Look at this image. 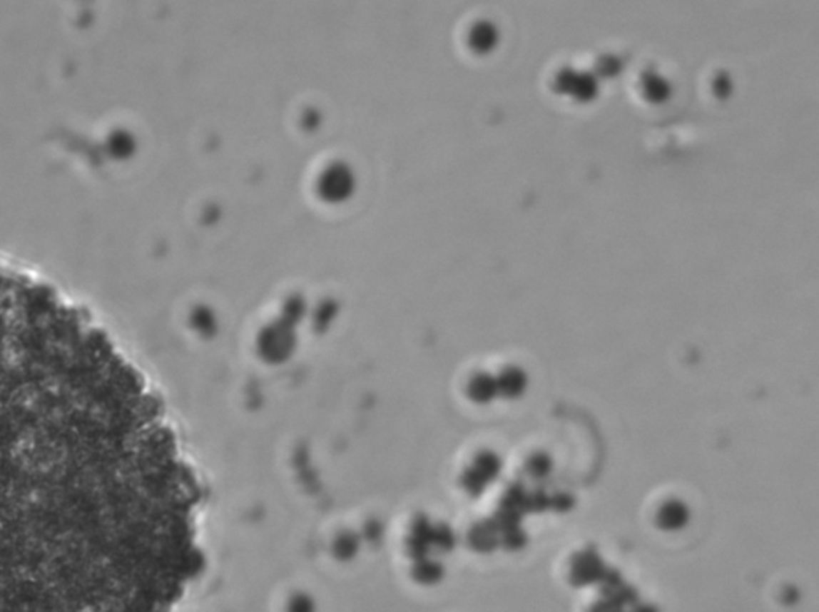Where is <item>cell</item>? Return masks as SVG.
Instances as JSON below:
<instances>
[{
  "instance_id": "cell-1",
  "label": "cell",
  "mask_w": 819,
  "mask_h": 612,
  "mask_svg": "<svg viewBox=\"0 0 819 612\" xmlns=\"http://www.w3.org/2000/svg\"><path fill=\"white\" fill-rule=\"evenodd\" d=\"M357 186V178L353 168L345 162H334L320 175L316 191L320 198L330 205L345 204L353 198Z\"/></svg>"
},
{
  "instance_id": "cell-2",
  "label": "cell",
  "mask_w": 819,
  "mask_h": 612,
  "mask_svg": "<svg viewBox=\"0 0 819 612\" xmlns=\"http://www.w3.org/2000/svg\"><path fill=\"white\" fill-rule=\"evenodd\" d=\"M604 566L601 558L594 550L584 551L574 561L573 581L576 585L594 583L596 578L604 577Z\"/></svg>"
},
{
  "instance_id": "cell-3",
  "label": "cell",
  "mask_w": 819,
  "mask_h": 612,
  "mask_svg": "<svg viewBox=\"0 0 819 612\" xmlns=\"http://www.w3.org/2000/svg\"><path fill=\"white\" fill-rule=\"evenodd\" d=\"M690 509L681 500H668L658 514V526L666 532L681 531L690 523Z\"/></svg>"
},
{
  "instance_id": "cell-4",
  "label": "cell",
  "mask_w": 819,
  "mask_h": 612,
  "mask_svg": "<svg viewBox=\"0 0 819 612\" xmlns=\"http://www.w3.org/2000/svg\"><path fill=\"white\" fill-rule=\"evenodd\" d=\"M528 388V375L522 369H509L497 382V392L505 398H522Z\"/></svg>"
},
{
  "instance_id": "cell-5",
  "label": "cell",
  "mask_w": 819,
  "mask_h": 612,
  "mask_svg": "<svg viewBox=\"0 0 819 612\" xmlns=\"http://www.w3.org/2000/svg\"><path fill=\"white\" fill-rule=\"evenodd\" d=\"M551 468H554V461H551L547 454L542 452L532 455L528 461V471L532 478L542 479L545 476H549Z\"/></svg>"
},
{
  "instance_id": "cell-6",
  "label": "cell",
  "mask_w": 819,
  "mask_h": 612,
  "mask_svg": "<svg viewBox=\"0 0 819 612\" xmlns=\"http://www.w3.org/2000/svg\"><path fill=\"white\" fill-rule=\"evenodd\" d=\"M497 393V382L489 377H483L478 383H474V396L481 401H489Z\"/></svg>"
},
{
  "instance_id": "cell-7",
  "label": "cell",
  "mask_w": 819,
  "mask_h": 612,
  "mask_svg": "<svg viewBox=\"0 0 819 612\" xmlns=\"http://www.w3.org/2000/svg\"><path fill=\"white\" fill-rule=\"evenodd\" d=\"M549 506L555 511H568L574 506V499L568 494H556L554 497H549Z\"/></svg>"
},
{
  "instance_id": "cell-8",
  "label": "cell",
  "mask_w": 819,
  "mask_h": 612,
  "mask_svg": "<svg viewBox=\"0 0 819 612\" xmlns=\"http://www.w3.org/2000/svg\"><path fill=\"white\" fill-rule=\"evenodd\" d=\"M507 542H509L510 550H522L524 549L528 539H526V534L522 529H512L509 537H507Z\"/></svg>"
}]
</instances>
